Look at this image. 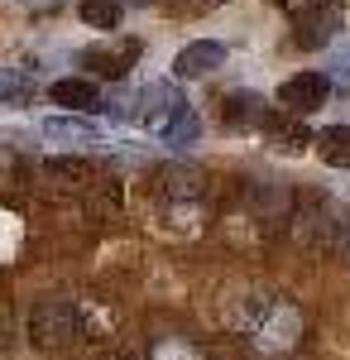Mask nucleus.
Instances as JSON below:
<instances>
[{"instance_id": "obj_19", "label": "nucleus", "mask_w": 350, "mask_h": 360, "mask_svg": "<svg viewBox=\"0 0 350 360\" xmlns=\"http://www.w3.org/2000/svg\"><path fill=\"white\" fill-rule=\"evenodd\" d=\"M106 360H135V356H125V351H115V356H106Z\"/></svg>"}, {"instance_id": "obj_16", "label": "nucleus", "mask_w": 350, "mask_h": 360, "mask_svg": "<svg viewBox=\"0 0 350 360\" xmlns=\"http://www.w3.org/2000/svg\"><path fill=\"white\" fill-rule=\"evenodd\" d=\"M48 178H67V183H82V178H91V168L82 164V159H48L44 164Z\"/></svg>"}, {"instance_id": "obj_5", "label": "nucleus", "mask_w": 350, "mask_h": 360, "mask_svg": "<svg viewBox=\"0 0 350 360\" xmlns=\"http://www.w3.org/2000/svg\"><path fill=\"white\" fill-rule=\"evenodd\" d=\"M226 63V44H216V39H197V44H188V49H178V58H173V72L178 77H207V72H216Z\"/></svg>"}, {"instance_id": "obj_13", "label": "nucleus", "mask_w": 350, "mask_h": 360, "mask_svg": "<svg viewBox=\"0 0 350 360\" xmlns=\"http://www.w3.org/2000/svg\"><path fill=\"white\" fill-rule=\"evenodd\" d=\"M197 135H202V120H197V111H192V106H183V111L163 125L159 139H163V144H173V149H188V144H197Z\"/></svg>"}, {"instance_id": "obj_9", "label": "nucleus", "mask_w": 350, "mask_h": 360, "mask_svg": "<svg viewBox=\"0 0 350 360\" xmlns=\"http://www.w3.org/2000/svg\"><path fill=\"white\" fill-rule=\"evenodd\" d=\"M264 135H269V144L273 149H288V154H293V149H302V144H317V139L307 135V125H302V115H269V120H264Z\"/></svg>"}, {"instance_id": "obj_20", "label": "nucleus", "mask_w": 350, "mask_h": 360, "mask_svg": "<svg viewBox=\"0 0 350 360\" xmlns=\"http://www.w3.org/2000/svg\"><path fill=\"white\" fill-rule=\"evenodd\" d=\"M25 5H53V0H25Z\"/></svg>"}, {"instance_id": "obj_3", "label": "nucleus", "mask_w": 350, "mask_h": 360, "mask_svg": "<svg viewBox=\"0 0 350 360\" xmlns=\"http://www.w3.org/2000/svg\"><path fill=\"white\" fill-rule=\"evenodd\" d=\"M341 29V5L336 0H312L302 15H297V49H326Z\"/></svg>"}, {"instance_id": "obj_15", "label": "nucleus", "mask_w": 350, "mask_h": 360, "mask_svg": "<svg viewBox=\"0 0 350 360\" xmlns=\"http://www.w3.org/2000/svg\"><path fill=\"white\" fill-rule=\"evenodd\" d=\"M34 96V72L29 68H0V101H29Z\"/></svg>"}, {"instance_id": "obj_8", "label": "nucleus", "mask_w": 350, "mask_h": 360, "mask_svg": "<svg viewBox=\"0 0 350 360\" xmlns=\"http://www.w3.org/2000/svg\"><path fill=\"white\" fill-rule=\"evenodd\" d=\"M48 101L53 106H67V111H96L101 106L96 86L86 82V77H63V82H53L48 86Z\"/></svg>"}, {"instance_id": "obj_11", "label": "nucleus", "mask_w": 350, "mask_h": 360, "mask_svg": "<svg viewBox=\"0 0 350 360\" xmlns=\"http://www.w3.org/2000/svg\"><path fill=\"white\" fill-rule=\"evenodd\" d=\"M317 154L331 168H350V125H326L317 135Z\"/></svg>"}, {"instance_id": "obj_10", "label": "nucleus", "mask_w": 350, "mask_h": 360, "mask_svg": "<svg viewBox=\"0 0 350 360\" xmlns=\"http://www.w3.org/2000/svg\"><path fill=\"white\" fill-rule=\"evenodd\" d=\"M221 115H226V125H235V130H245V125H264V120H269V115H264V101H259L254 91H235V96H226Z\"/></svg>"}, {"instance_id": "obj_17", "label": "nucleus", "mask_w": 350, "mask_h": 360, "mask_svg": "<svg viewBox=\"0 0 350 360\" xmlns=\"http://www.w3.org/2000/svg\"><path fill=\"white\" fill-rule=\"evenodd\" d=\"M149 360H197V351H192L188 341H159Z\"/></svg>"}, {"instance_id": "obj_21", "label": "nucleus", "mask_w": 350, "mask_h": 360, "mask_svg": "<svg viewBox=\"0 0 350 360\" xmlns=\"http://www.w3.org/2000/svg\"><path fill=\"white\" fill-rule=\"evenodd\" d=\"M202 5H226V0H202Z\"/></svg>"}, {"instance_id": "obj_12", "label": "nucleus", "mask_w": 350, "mask_h": 360, "mask_svg": "<svg viewBox=\"0 0 350 360\" xmlns=\"http://www.w3.org/2000/svg\"><path fill=\"white\" fill-rule=\"evenodd\" d=\"M39 130H44L48 139H63V144H86V139L96 135V125L82 120V115H48Z\"/></svg>"}, {"instance_id": "obj_14", "label": "nucleus", "mask_w": 350, "mask_h": 360, "mask_svg": "<svg viewBox=\"0 0 350 360\" xmlns=\"http://www.w3.org/2000/svg\"><path fill=\"white\" fill-rule=\"evenodd\" d=\"M77 15L91 29H120V0H82Z\"/></svg>"}, {"instance_id": "obj_18", "label": "nucleus", "mask_w": 350, "mask_h": 360, "mask_svg": "<svg viewBox=\"0 0 350 360\" xmlns=\"http://www.w3.org/2000/svg\"><path fill=\"white\" fill-rule=\"evenodd\" d=\"M5 336H10V322H5V312H0V351H5Z\"/></svg>"}, {"instance_id": "obj_2", "label": "nucleus", "mask_w": 350, "mask_h": 360, "mask_svg": "<svg viewBox=\"0 0 350 360\" xmlns=\"http://www.w3.org/2000/svg\"><path fill=\"white\" fill-rule=\"evenodd\" d=\"M326 96H331V77H326V72H293L288 82L278 86V106H283L288 115L322 111Z\"/></svg>"}, {"instance_id": "obj_7", "label": "nucleus", "mask_w": 350, "mask_h": 360, "mask_svg": "<svg viewBox=\"0 0 350 360\" xmlns=\"http://www.w3.org/2000/svg\"><path fill=\"white\" fill-rule=\"evenodd\" d=\"M159 193L163 197H202L207 193V173L192 164H168V168H159Z\"/></svg>"}, {"instance_id": "obj_6", "label": "nucleus", "mask_w": 350, "mask_h": 360, "mask_svg": "<svg viewBox=\"0 0 350 360\" xmlns=\"http://www.w3.org/2000/svg\"><path fill=\"white\" fill-rule=\"evenodd\" d=\"M183 106H188V101H183L173 86H149V91L139 96V120H144L154 135H163V125H168L173 115L183 111Z\"/></svg>"}, {"instance_id": "obj_1", "label": "nucleus", "mask_w": 350, "mask_h": 360, "mask_svg": "<svg viewBox=\"0 0 350 360\" xmlns=\"http://www.w3.org/2000/svg\"><path fill=\"white\" fill-rule=\"evenodd\" d=\"M82 336V312L67 298H48V303L34 307L29 317V341L39 351H72Z\"/></svg>"}, {"instance_id": "obj_4", "label": "nucleus", "mask_w": 350, "mask_h": 360, "mask_svg": "<svg viewBox=\"0 0 350 360\" xmlns=\"http://www.w3.org/2000/svg\"><path fill=\"white\" fill-rule=\"evenodd\" d=\"M135 58H139L135 39H115V44H96V49H86V53H82V68H91L96 77L120 82V77L135 68Z\"/></svg>"}]
</instances>
